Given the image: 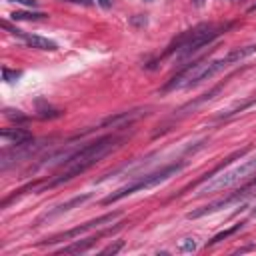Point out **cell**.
I'll return each mask as SVG.
<instances>
[{"label": "cell", "instance_id": "obj_27", "mask_svg": "<svg viewBox=\"0 0 256 256\" xmlns=\"http://www.w3.org/2000/svg\"><path fill=\"white\" fill-rule=\"evenodd\" d=\"M250 214H252V216H254V218H256V206H254V208H252V212H250Z\"/></svg>", "mask_w": 256, "mask_h": 256}, {"label": "cell", "instance_id": "obj_11", "mask_svg": "<svg viewBox=\"0 0 256 256\" xmlns=\"http://www.w3.org/2000/svg\"><path fill=\"white\" fill-rule=\"evenodd\" d=\"M222 86H224V82H220L218 86H214V88H210L208 92H204L202 96H198V98H194V100H190V102H186L184 106H180L172 116H170V122H174V120H182L184 116H188L190 112H194L198 106H202L204 102H208V100H212L220 90H222Z\"/></svg>", "mask_w": 256, "mask_h": 256}, {"label": "cell", "instance_id": "obj_18", "mask_svg": "<svg viewBox=\"0 0 256 256\" xmlns=\"http://www.w3.org/2000/svg\"><path fill=\"white\" fill-rule=\"evenodd\" d=\"M22 76V72L20 70H10V68H2V78H4V82H16L18 78Z\"/></svg>", "mask_w": 256, "mask_h": 256}, {"label": "cell", "instance_id": "obj_4", "mask_svg": "<svg viewBox=\"0 0 256 256\" xmlns=\"http://www.w3.org/2000/svg\"><path fill=\"white\" fill-rule=\"evenodd\" d=\"M184 166H186V162H184V160H180V162H174V164L162 166L160 170H154V172H150V174L138 176L134 182H130V184H126V186H122V188H118V190H116V192H112V194H108V196L102 200V204H104V206H108V204H112V202H118V200H122V198L130 196V194H134V192L154 188V186H158V184L166 182L168 178L176 176Z\"/></svg>", "mask_w": 256, "mask_h": 256}, {"label": "cell", "instance_id": "obj_26", "mask_svg": "<svg viewBox=\"0 0 256 256\" xmlns=\"http://www.w3.org/2000/svg\"><path fill=\"white\" fill-rule=\"evenodd\" d=\"M192 2H194V4H196V6H202V4H204V2H206V0H192Z\"/></svg>", "mask_w": 256, "mask_h": 256}, {"label": "cell", "instance_id": "obj_17", "mask_svg": "<svg viewBox=\"0 0 256 256\" xmlns=\"http://www.w3.org/2000/svg\"><path fill=\"white\" fill-rule=\"evenodd\" d=\"M256 102V98H250V100H246V102H242V104H238V106H234V108H230V110H226V112H222V114H218V118L222 120V118H230V116H234V114H238V112H242V110H246L248 106H252Z\"/></svg>", "mask_w": 256, "mask_h": 256}, {"label": "cell", "instance_id": "obj_29", "mask_svg": "<svg viewBox=\"0 0 256 256\" xmlns=\"http://www.w3.org/2000/svg\"><path fill=\"white\" fill-rule=\"evenodd\" d=\"M146 2H152V0H146Z\"/></svg>", "mask_w": 256, "mask_h": 256}, {"label": "cell", "instance_id": "obj_3", "mask_svg": "<svg viewBox=\"0 0 256 256\" xmlns=\"http://www.w3.org/2000/svg\"><path fill=\"white\" fill-rule=\"evenodd\" d=\"M230 26H232V22H226V24H198V26L182 32L178 38H174L170 42V46L166 48V52L162 54V58H166V56H176L178 60L190 58L192 54H196L204 46L212 44Z\"/></svg>", "mask_w": 256, "mask_h": 256}, {"label": "cell", "instance_id": "obj_19", "mask_svg": "<svg viewBox=\"0 0 256 256\" xmlns=\"http://www.w3.org/2000/svg\"><path fill=\"white\" fill-rule=\"evenodd\" d=\"M122 248H124V240H116L114 244H108L106 248H102L100 254H112V256H114V254H118Z\"/></svg>", "mask_w": 256, "mask_h": 256}, {"label": "cell", "instance_id": "obj_20", "mask_svg": "<svg viewBox=\"0 0 256 256\" xmlns=\"http://www.w3.org/2000/svg\"><path fill=\"white\" fill-rule=\"evenodd\" d=\"M62 116V110H54V108H44L40 110V118H60Z\"/></svg>", "mask_w": 256, "mask_h": 256}, {"label": "cell", "instance_id": "obj_25", "mask_svg": "<svg viewBox=\"0 0 256 256\" xmlns=\"http://www.w3.org/2000/svg\"><path fill=\"white\" fill-rule=\"evenodd\" d=\"M96 2H98L102 8H110V6H112V0H96Z\"/></svg>", "mask_w": 256, "mask_h": 256}, {"label": "cell", "instance_id": "obj_1", "mask_svg": "<svg viewBox=\"0 0 256 256\" xmlns=\"http://www.w3.org/2000/svg\"><path fill=\"white\" fill-rule=\"evenodd\" d=\"M126 140L124 134H108V136H102L94 142H88L84 146H78L76 152L66 160V164L62 166V170L52 178V180H44L38 184L36 192H42L46 188H54L58 184H64L68 180H72L74 176L86 172L88 168H92L96 162H100L104 156H108L112 150H116L122 142Z\"/></svg>", "mask_w": 256, "mask_h": 256}, {"label": "cell", "instance_id": "obj_9", "mask_svg": "<svg viewBox=\"0 0 256 256\" xmlns=\"http://www.w3.org/2000/svg\"><path fill=\"white\" fill-rule=\"evenodd\" d=\"M148 114V108H134V110H126V112H118V114H112L108 118H104L98 128H124L128 124H132L134 120H138L140 116H146Z\"/></svg>", "mask_w": 256, "mask_h": 256}, {"label": "cell", "instance_id": "obj_7", "mask_svg": "<svg viewBox=\"0 0 256 256\" xmlns=\"http://www.w3.org/2000/svg\"><path fill=\"white\" fill-rule=\"evenodd\" d=\"M46 140H28L24 144H18V146H6L2 150V156H0V168L2 170H8L10 166H14L16 162H22V160H28L32 158L34 154H38L42 148H44Z\"/></svg>", "mask_w": 256, "mask_h": 256}, {"label": "cell", "instance_id": "obj_22", "mask_svg": "<svg viewBox=\"0 0 256 256\" xmlns=\"http://www.w3.org/2000/svg\"><path fill=\"white\" fill-rule=\"evenodd\" d=\"M4 114H6L8 118L16 120V122H24V120H26V116H24V114H20V110H10V108H6V110H4Z\"/></svg>", "mask_w": 256, "mask_h": 256}, {"label": "cell", "instance_id": "obj_15", "mask_svg": "<svg viewBox=\"0 0 256 256\" xmlns=\"http://www.w3.org/2000/svg\"><path fill=\"white\" fill-rule=\"evenodd\" d=\"M242 228H244V222H238V224H234L232 228H228V230H222V232H218L216 236H212V240H208V246H212V244H216V242H220V240H224V238H228V236H232V234L240 232Z\"/></svg>", "mask_w": 256, "mask_h": 256}, {"label": "cell", "instance_id": "obj_28", "mask_svg": "<svg viewBox=\"0 0 256 256\" xmlns=\"http://www.w3.org/2000/svg\"><path fill=\"white\" fill-rule=\"evenodd\" d=\"M248 10H250V12H256V4H254V6H250Z\"/></svg>", "mask_w": 256, "mask_h": 256}, {"label": "cell", "instance_id": "obj_2", "mask_svg": "<svg viewBox=\"0 0 256 256\" xmlns=\"http://www.w3.org/2000/svg\"><path fill=\"white\" fill-rule=\"evenodd\" d=\"M252 54H256V44L232 48L226 56L216 58V60H198V62H192L190 66H186L184 70H180L174 78H170V80L162 86V92L198 86V84H202L204 80H210L212 76L220 74V72L226 70L228 66L240 64L244 58H248V56H252Z\"/></svg>", "mask_w": 256, "mask_h": 256}, {"label": "cell", "instance_id": "obj_12", "mask_svg": "<svg viewBox=\"0 0 256 256\" xmlns=\"http://www.w3.org/2000/svg\"><path fill=\"white\" fill-rule=\"evenodd\" d=\"M90 198H92V194H80V196H74V198H70L68 202L58 204V206H54L52 210H48V212H44L42 216H38V218H36V224H42V222H46V220H52V218H56V216L64 214V212H70L72 208L82 206V204H84V202H88Z\"/></svg>", "mask_w": 256, "mask_h": 256}, {"label": "cell", "instance_id": "obj_23", "mask_svg": "<svg viewBox=\"0 0 256 256\" xmlns=\"http://www.w3.org/2000/svg\"><path fill=\"white\" fill-rule=\"evenodd\" d=\"M10 2H18V4H24V6H30V8H34L38 4V0H10Z\"/></svg>", "mask_w": 256, "mask_h": 256}, {"label": "cell", "instance_id": "obj_21", "mask_svg": "<svg viewBox=\"0 0 256 256\" xmlns=\"http://www.w3.org/2000/svg\"><path fill=\"white\" fill-rule=\"evenodd\" d=\"M130 24H132V26H138V28H144V26L148 24V18L142 16V14H136V16L130 18Z\"/></svg>", "mask_w": 256, "mask_h": 256}, {"label": "cell", "instance_id": "obj_14", "mask_svg": "<svg viewBox=\"0 0 256 256\" xmlns=\"http://www.w3.org/2000/svg\"><path fill=\"white\" fill-rule=\"evenodd\" d=\"M176 250H178V252H182V254L196 252V250H198V240H196L194 236H186V238H182V240L178 242Z\"/></svg>", "mask_w": 256, "mask_h": 256}, {"label": "cell", "instance_id": "obj_10", "mask_svg": "<svg viewBox=\"0 0 256 256\" xmlns=\"http://www.w3.org/2000/svg\"><path fill=\"white\" fill-rule=\"evenodd\" d=\"M122 224L124 222H120V224H116L114 228H108V230H100L98 234H94V236H90V238H84V240H76V242H72V244H68V246H62L58 252L60 254H82V252H86V250H90L100 238H104V236H108V234H112V232H116V230H120L122 228Z\"/></svg>", "mask_w": 256, "mask_h": 256}, {"label": "cell", "instance_id": "obj_24", "mask_svg": "<svg viewBox=\"0 0 256 256\" xmlns=\"http://www.w3.org/2000/svg\"><path fill=\"white\" fill-rule=\"evenodd\" d=\"M62 2H72V4H82V6H90L94 0H62Z\"/></svg>", "mask_w": 256, "mask_h": 256}, {"label": "cell", "instance_id": "obj_6", "mask_svg": "<svg viewBox=\"0 0 256 256\" xmlns=\"http://www.w3.org/2000/svg\"><path fill=\"white\" fill-rule=\"evenodd\" d=\"M120 216H122V212L102 214V216H98V218H94V220H88V222H84V224H80V226H76V228H70V230H66V232H60V234H54V236H50V238L38 242V246H52V244H58V242H64V240H74V238L82 236V234L88 232V230L100 228V226H104V224H112V222H114L116 218H120Z\"/></svg>", "mask_w": 256, "mask_h": 256}, {"label": "cell", "instance_id": "obj_5", "mask_svg": "<svg viewBox=\"0 0 256 256\" xmlns=\"http://www.w3.org/2000/svg\"><path fill=\"white\" fill-rule=\"evenodd\" d=\"M256 172V158L246 160L244 164L232 168V170H222L218 176H212L210 180L204 182V186H200L198 196H206V194H216V192H224L244 180H248L252 174Z\"/></svg>", "mask_w": 256, "mask_h": 256}, {"label": "cell", "instance_id": "obj_8", "mask_svg": "<svg viewBox=\"0 0 256 256\" xmlns=\"http://www.w3.org/2000/svg\"><path fill=\"white\" fill-rule=\"evenodd\" d=\"M2 26H4V30H8L10 34H14V36L22 38V40H24V44H26V46H30V48H36V50H50V52L58 50V44H56L54 40H50V38H44V36H38V34H26V32H22V30H18V28L10 26V22H8V20H4V22H2Z\"/></svg>", "mask_w": 256, "mask_h": 256}, {"label": "cell", "instance_id": "obj_16", "mask_svg": "<svg viewBox=\"0 0 256 256\" xmlns=\"http://www.w3.org/2000/svg\"><path fill=\"white\" fill-rule=\"evenodd\" d=\"M10 16L14 20H44L48 14L46 12H24V10H18V12H12Z\"/></svg>", "mask_w": 256, "mask_h": 256}, {"label": "cell", "instance_id": "obj_13", "mask_svg": "<svg viewBox=\"0 0 256 256\" xmlns=\"http://www.w3.org/2000/svg\"><path fill=\"white\" fill-rule=\"evenodd\" d=\"M0 138H2L4 146H18V144H24V142L32 140V134L24 128H4L0 132Z\"/></svg>", "mask_w": 256, "mask_h": 256}]
</instances>
